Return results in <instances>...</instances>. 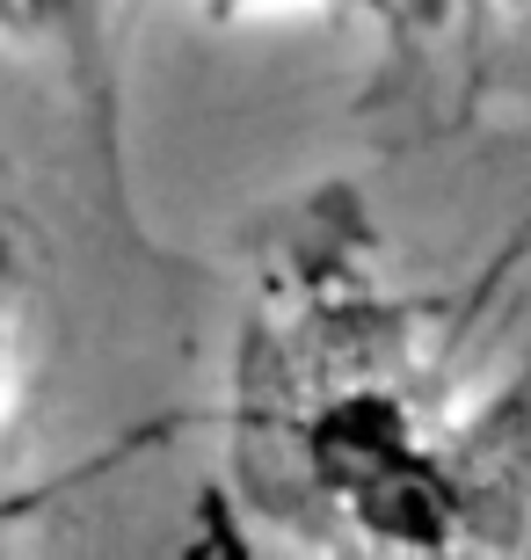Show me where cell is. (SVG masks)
<instances>
[{
	"label": "cell",
	"mask_w": 531,
	"mask_h": 560,
	"mask_svg": "<svg viewBox=\"0 0 531 560\" xmlns=\"http://www.w3.org/2000/svg\"><path fill=\"white\" fill-rule=\"evenodd\" d=\"M473 8H510V0H393V22H451Z\"/></svg>",
	"instance_id": "277c9868"
},
{
	"label": "cell",
	"mask_w": 531,
	"mask_h": 560,
	"mask_svg": "<svg viewBox=\"0 0 531 560\" xmlns=\"http://www.w3.org/2000/svg\"><path fill=\"white\" fill-rule=\"evenodd\" d=\"M0 44L51 51L73 73H103L109 51V0H0Z\"/></svg>",
	"instance_id": "7a4b0ae2"
},
{
	"label": "cell",
	"mask_w": 531,
	"mask_h": 560,
	"mask_svg": "<svg viewBox=\"0 0 531 560\" xmlns=\"http://www.w3.org/2000/svg\"><path fill=\"white\" fill-rule=\"evenodd\" d=\"M8 394H15V342L0 328V416H8Z\"/></svg>",
	"instance_id": "5b68a950"
},
{
	"label": "cell",
	"mask_w": 531,
	"mask_h": 560,
	"mask_svg": "<svg viewBox=\"0 0 531 560\" xmlns=\"http://www.w3.org/2000/svg\"><path fill=\"white\" fill-rule=\"evenodd\" d=\"M307 480L386 546H445L459 510V452L401 394V378H349L299 422Z\"/></svg>",
	"instance_id": "6da1fadb"
},
{
	"label": "cell",
	"mask_w": 531,
	"mask_h": 560,
	"mask_svg": "<svg viewBox=\"0 0 531 560\" xmlns=\"http://www.w3.org/2000/svg\"><path fill=\"white\" fill-rule=\"evenodd\" d=\"M219 15H285V8H365V15H393V0H211Z\"/></svg>",
	"instance_id": "3957f363"
}]
</instances>
